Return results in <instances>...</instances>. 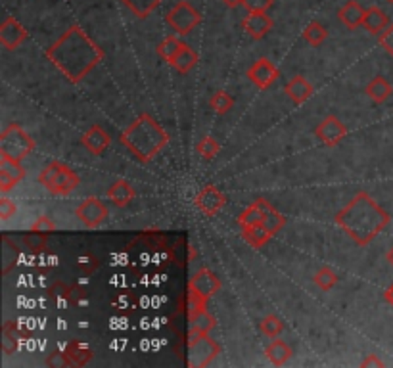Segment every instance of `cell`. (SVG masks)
Returning a JSON list of instances; mask_svg holds the SVG:
<instances>
[{
  "instance_id": "cell-1",
  "label": "cell",
  "mask_w": 393,
  "mask_h": 368,
  "mask_svg": "<svg viewBox=\"0 0 393 368\" xmlns=\"http://www.w3.org/2000/svg\"><path fill=\"white\" fill-rule=\"evenodd\" d=\"M46 58L70 81L79 83L102 62L104 50L79 25H73L46 50Z\"/></svg>"
},
{
  "instance_id": "cell-2",
  "label": "cell",
  "mask_w": 393,
  "mask_h": 368,
  "mask_svg": "<svg viewBox=\"0 0 393 368\" xmlns=\"http://www.w3.org/2000/svg\"><path fill=\"white\" fill-rule=\"evenodd\" d=\"M390 213L384 207L378 206L372 196L367 192H359L348 206L334 217L336 225L348 234L353 242L365 248L374 240L378 234L390 225Z\"/></svg>"
},
{
  "instance_id": "cell-3",
  "label": "cell",
  "mask_w": 393,
  "mask_h": 368,
  "mask_svg": "<svg viewBox=\"0 0 393 368\" xmlns=\"http://www.w3.org/2000/svg\"><path fill=\"white\" fill-rule=\"evenodd\" d=\"M119 142L123 144L138 162L148 163L169 144V136L152 116L140 113L138 119H134L119 135Z\"/></svg>"
},
{
  "instance_id": "cell-4",
  "label": "cell",
  "mask_w": 393,
  "mask_h": 368,
  "mask_svg": "<svg viewBox=\"0 0 393 368\" xmlns=\"http://www.w3.org/2000/svg\"><path fill=\"white\" fill-rule=\"evenodd\" d=\"M35 148V140L31 135H27L25 129L18 123L8 125L2 135H0V155L16 160V162H23L29 153Z\"/></svg>"
},
{
  "instance_id": "cell-5",
  "label": "cell",
  "mask_w": 393,
  "mask_h": 368,
  "mask_svg": "<svg viewBox=\"0 0 393 368\" xmlns=\"http://www.w3.org/2000/svg\"><path fill=\"white\" fill-rule=\"evenodd\" d=\"M219 343L209 334L188 330V367L202 368L211 365L219 355Z\"/></svg>"
},
{
  "instance_id": "cell-6",
  "label": "cell",
  "mask_w": 393,
  "mask_h": 368,
  "mask_svg": "<svg viewBox=\"0 0 393 368\" xmlns=\"http://www.w3.org/2000/svg\"><path fill=\"white\" fill-rule=\"evenodd\" d=\"M167 23H169L171 28L175 29L179 35H188L192 29H196L200 23H202V14L198 12L190 2H187V0H180V2H177L173 8H171V12L167 14Z\"/></svg>"
},
{
  "instance_id": "cell-7",
  "label": "cell",
  "mask_w": 393,
  "mask_h": 368,
  "mask_svg": "<svg viewBox=\"0 0 393 368\" xmlns=\"http://www.w3.org/2000/svg\"><path fill=\"white\" fill-rule=\"evenodd\" d=\"M278 77H280V72L277 69V65L267 58H261L257 62H253L248 69V79L261 90L270 89L277 83Z\"/></svg>"
},
{
  "instance_id": "cell-8",
  "label": "cell",
  "mask_w": 393,
  "mask_h": 368,
  "mask_svg": "<svg viewBox=\"0 0 393 368\" xmlns=\"http://www.w3.org/2000/svg\"><path fill=\"white\" fill-rule=\"evenodd\" d=\"M346 135H348V129L336 116L324 117L315 129V136L324 146H338L346 138Z\"/></svg>"
},
{
  "instance_id": "cell-9",
  "label": "cell",
  "mask_w": 393,
  "mask_h": 368,
  "mask_svg": "<svg viewBox=\"0 0 393 368\" xmlns=\"http://www.w3.org/2000/svg\"><path fill=\"white\" fill-rule=\"evenodd\" d=\"M75 215L87 228H98L107 219V207L98 198H89L77 207Z\"/></svg>"
},
{
  "instance_id": "cell-10",
  "label": "cell",
  "mask_w": 393,
  "mask_h": 368,
  "mask_svg": "<svg viewBox=\"0 0 393 368\" xmlns=\"http://www.w3.org/2000/svg\"><path fill=\"white\" fill-rule=\"evenodd\" d=\"M226 204V198L221 190L213 186V184H207L206 188L200 190V194L196 196V207L207 217H215Z\"/></svg>"
},
{
  "instance_id": "cell-11",
  "label": "cell",
  "mask_w": 393,
  "mask_h": 368,
  "mask_svg": "<svg viewBox=\"0 0 393 368\" xmlns=\"http://www.w3.org/2000/svg\"><path fill=\"white\" fill-rule=\"evenodd\" d=\"M188 290H192V292H196L200 296L209 299V297H213L215 294L221 290V280L209 269H200L198 272H194V277L190 279Z\"/></svg>"
},
{
  "instance_id": "cell-12",
  "label": "cell",
  "mask_w": 393,
  "mask_h": 368,
  "mask_svg": "<svg viewBox=\"0 0 393 368\" xmlns=\"http://www.w3.org/2000/svg\"><path fill=\"white\" fill-rule=\"evenodd\" d=\"M25 177V169L21 162L16 160H10V158H0V192L6 194L10 190L14 188L21 179Z\"/></svg>"
},
{
  "instance_id": "cell-13",
  "label": "cell",
  "mask_w": 393,
  "mask_h": 368,
  "mask_svg": "<svg viewBox=\"0 0 393 368\" xmlns=\"http://www.w3.org/2000/svg\"><path fill=\"white\" fill-rule=\"evenodd\" d=\"M27 39L25 28L16 18H6L0 25V43L8 50H16Z\"/></svg>"
},
{
  "instance_id": "cell-14",
  "label": "cell",
  "mask_w": 393,
  "mask_h": 368,
  "mask_svg": "<svg viewBox=\"0 0 393 368\" xmlns=\"http://www.w3.org/2000/svg\"><path fill=\"white\" fill-rule=\"evenodd\" d=\"M242 28L253 39H263L273 29V18H268L267 12H248V16L242 19Z\"/></svg>"
},
{
  "instance_id": "cell-15",
  "label": "cell",
  "mask_w": 393,
  "mask_h": 368,
  "mask_svg": "<svg viewBox=\"0 0 393 368\" xmlns=\"http://www.w3.org/2000/svg\"><path fill=\"white\" fill-rule=\"evenodd\" d=\"M79 175L72 167H67V165L62 163V169H60L58 177H56V180H54V184L50 186L48 192H52L54 196H70L73 190L79 186Z\"/></svg>"
},
{
  "instance_id": "cell-16",
  "label": "cell",
  "mask_w": 393,
  "mask_h": 368,
  "mask_svg": "<svg viewBox=\"0 0 393 368\" xmlns=\"http://www.w3.org/2000/svg\"><path fill=\"white\" fill-rule=\"evenodd\" d=\"M270 209H273V206L268 204L267 199L263 198L255 199L250 207H246V209L242 211L240 217H238V225H240V228L261 225L263 219H265V215H267Z\"/></svg>"
},
{
  "instance_id": "cell-17",
  "label": "cell",
  "mask_w": 393,
  "mask_h": 368,
  "mask_svg": "<svg viewBox=\"0 0 393 368\" xmlns=\"http://www.w3.org/2000/svg\"><path fill=\"white\" fill-rule=\"evenodd\" d=\"M109 140H111L109 135H107L106 131L100 125L90 127L89 131L83 135V138H81L83 146H85L90 153H94V155H102L104 150L109 146Z\"/></svg>"
},
{
  "instance_id": "cell-18",
  "label": "cell",
  "mask_w": 393,
  "mask_h": 368,
  "mask_svg": "<svg viewBox=\"0 0 393 368\" xmlns=\"http://www.w3.org/2000/svg\"><path fill=\"white\" fill-rule=\"evenodd\" d=\"M284 90H286L288 98L292 100L294 104H304V102H307V100L313 96L315 92L313 85L307 81L305 77H301V75H297L294 79H290V81L286 83Z\"/></svg>"
},
{
  "instance_id": "cell-19",
  "label": "cell",
  "mask_w": 393,
  "mask_h": 368,
  "mask_svg": "<svg viewBox=\"0 0 393 368\" xmlns=\"http://www.w3.org/2000/svg\"><path fill=\"white\" fill-rule=\"evenodd\" d=\"M365 14H367V8H363L357 0H349L348 4H346V6H341L340 12H338L341 23H343L348 29L363 28Z\"/></svg>"
},
{
  "instance_id": "cell-20",
  "label": "cell",
  "mask_w": 393,
  "mask_h": 368,
  "mask_svg": "<svg viewBox=\"0 0 393 368\" xmlns=\"http://www.w3.org/2000/svg\"><path fill=\"white\" fill-rule=\"evenodd\" d=\"M390 18L385 14L384 10L378 8V6H370L367 8V14H365V21H363V28L367 29L368 33L372 35H382L385 29L390 28Z\"/></svg>"
},
{
  "instance_id": "cell-21",
  "label": "cell",
  "mask_w": 393,
  "mask_h": 368,
  "mask_svg": "<svg viewBox=\"0 0 393 368\" xmlns=\"http://www.w3.org/2000/svg\"><path fill=\"white\" fill-rule=\"evenodd\" d=\"M107 198L111 199L117 207H127L134 199V190L127 180H117L107 190Z\"/></svg>"
},
{
  "instance_id": "cell-22",
  "label": "cell",
  "mask_w": 393,
  "mask_h": 368,
  "mask_svg": "<svg viewBox=\"0 0 393 368\" xmlns=\"http://www.w3.org/2000/svg\"><path fill=\"white\" fill-rule=\"evenodd\" d=\"M367 94L368 98L376 102V104H384L385 100L393 94V87L384 77H374V79L367 85Z\"/></svg>"
},
{
  "instance_id": "cell-23",
  "label": "cell",
  "mask_w": 393,
  "mask_h": 368,
  "mask_svg": "<svg viewBox=\"0 0 393 368\" xmlns=\"http://www.w3.org/2000/svg\"><path fill=\"white\" fill-rule=\"evenodd\" d=\"M198 63V54L194 48H190L188 45H184L182 48L179 50V54L175 56L173 60H171V65L177 69L179 73L182 75H187V73L192 72V67Z\"/></svg>"
},
{
  "instance_id": "cell-24",
  "label": "cell",
  "mask_w": 393,
  "mask_h": 368,
  "mask_svg": "<svg viewBox=\"0 0 393 368\" xmlns=\"http://www.w3.org/2000/svg\"><path fill=\"white\" fill-rule=\"evenodd\" d=\"M265 355H267V359L270 360L273 365L282 367V365H286L288 360L292 359V349H290V345L284 343L282 340H275L268 343V347L265 349Z\"/></svg>"
},
{
  "instance_id": "cell-25",
  "label": "cell",
  "mask_w": 393,
  "mask_h": 368,
  "mask_svg": "<svg viewBox=\"0 0 393 368\" xmlns=\"http://www.w3.org/2000/svg\"><path fill=\"white\" fill-rule=\"evenodd\" d=\"M242 238L246 240V243H250L251 248H263L273 236L265 230L263 225H255L242 228Z\"/></svg>"
},
{
  "instance_id": "cell-26",
  "label": "cell",
  "mask_w": 393,
  "mask_h": 368,
  "mask_svg": "<svg viewBox=\"0 0 393 368\" xmlns=\"http://www.w3.org/2000/svg\"><path fill=\"white\" fill-rule=\"evenodd\" d=\"M215 324H217L215 323V318L207 313L206 309L200 311V313L192 314V316H188V328L194 330V332L209 334L215 328Z\"/></svg>"
},
{
  "instance_id": "cell-27",
  "label": "cell",
  "mask_w": 393,
  "mask_h": 368,
  "mask_svg": "<svg viewBox=\"0 0 393 368\" xmlns=\"http://www.w3.org/2000/svg\"><path fill=\"white\" fill-rule=\"evenodd\" d=\"M138 19L148 18L163 0H121Z\"/></svg>"
},
{
  "instance_id": "cell-28",
  "label": "cell",
  "mask_w": 393,
  "mask_h": 368,
  "mask_svg": "<svg viewBox=\"0 0 393 368\" xmlns=\"http://www.w3.org/2000/svg\"><path fill=\"white\" fill-rule=\"evenodd\" d=\"M182 46H184V43H182L180 39H177V36H165L160 45H158V54H160L161 60L171 63V60L179 54V50Z\"/></svg>"
},
{
  "instance_id": "cell-29",
  "label": "cell",
  "mask_w": 393,
  "mask_h": 368,
  "mask_svg": "<svg viewBox=\"0 0 393 368\" xmlns=\"http://www.w3.org/2000/svg\"><path fill=\"white\" fill-rule=\"evenodd\" d=\"M65 353H67V357H70V360H72V365H77V367L87 365V362L94 357V353H92L87 345L77 343V341L70 343V347H67Z\"/></svg>"
},
{
  "instance_id": "cell-30",
  "label": "cell",
  "mask_w": 393,
  "mask_h": 368,
  "mask_svg": "<svg viewBox=\"0 0 393 368\" xmlns=\"http://www.w3.org/2000/svg\"><path fill=\"white\" fill-rule=\"evenodd\" d=\"M304 39L311 46H321L328 39V29L324 28L322 23H319V21H311L304 29Z\"/></svg>"
},
{
  "instance_id": "cell-31",
  "label": "cell",
  "mask_w": 393,
  "mask_h": 368,
  "mask_svg": "<svg viewBox=\"0 0 393 368\" xmlns=\"http://www.w3.org/2000/svg\"><path fill=\"white\" fill-rule=\"evenodd\" d=\"M23 243L31 253H41L46 250V243H48V234L39 232V230H29L23 236Z\"/></svg>"
},
{
  "instance_id": "cell-32",
  "label": "cell",
  "mask_w": 393,
  "mask_h": 368,
  "mask_svg": "<svg viewBox=\"0 0 393 368\" xmlns=\"http://www.w3.org/2000/svg\"><path fill=\"white\" fill-rule=\"evenodd\" d=\"M209 106H211V109H213L215 113L223 116V113H226L229 109H233L234 100L233 96L226 94L224 90H217L213 96H211V100H209Z\"/></svg>"
},
{
  "instance_id": "cell-33",
  "label": "cell",
  "mask_w": 393,
  "mask_h": 368,
  "mask_svg": "<svg viewBox=\"0 0 393 368\" xmlns=\"http://www.w3.org/2000/svg\"><path fill=\"white\" fill-rule=\"evenodd\" d=\"M261 225L265 226V230H267L270 236H275V234L280 232V230L284 228V225H286V217L282 215V213H278L277 209L273 207L267 215H265V219H263Z\"/></svg>"
},
{
  "instance_id": "cell-34",
  "label": "cell",
  "mask_w": 393,
  "mask_h": 368,
  "mask_svg": "<svg viewBox=\"0 0 393 368\" xmlns=\"http://www.w3.org/2000/svg\"><path fill=\"white\" fill-rule=\"evenodd\" d=\"M315 284L321 288L322 292H330L332 288L338 284V274L330 269V267H322L321 270H317V274L313 277Z\"/></svg>"
},
{
  "instance_id": "cell-35",
  "label": "cell",
  "mask_w": 393,
  "mask_h": 368,
  "mask_svg": "<svg viewBox=\"0 0 393 368\" xmlns=\"http://www.w3.org/2000/svg\"><path fill=\"white\" fill-rule=\"evenodd\" d=\"M259 328L261 332L268 336V338H277V336H280L282 330H284V323H282V318L277 316V314H268V316H265L259 323Z\"/></svg>"
},
{
  "instance_id": "cell-36",
  "label": "cell",
  "mask_w": 393,
  "mask_h": 368,
  "mask_svg": "<svg viewBox=\"0 0 393 368\" xmlns=\"http://www.w3.org/2000/svg\"><path fill=\"white\" fill-rule=\"evenodd\" d=\"M219 150H221V146H219V142H217L215 138H211V136H204V138L196 144V152L200 153L204 160H213L215 155L219 153Z\"/></svg>"
},
{
  "instance_id": "cell-37",
  "label": "cell",
  "mask_w": 393,
  "mask_h": 368,
  "mask_svg": "<svg viewBox=\"0 0 393 368\" xmlns=\"http://www.w3.org/2000/svg\"><path fill=\"white\" fill-rule=\"evenodd\" d=\"M62 169V163L60 162H52L48 163L46 167H43V171L39 173V182H41V186H45L46 190H50V186L54 184V180L58 177V173Z\"/></svg>"
},
{
  "instance_id": "cell-38",
  "label": "cell",
  "mask_w": 393,
  "mask_h": 368,
  "mask_svg": "<svg viewBox=\"0 0 393 368\" xmlns=\"http://www.w3.org/2000/svg\"><path fill=\"white\" fill-rule=\"evenodd\" d=\"M2 242H4V248H2V263H4V267H2V272L4 274H8L10 269L16 265V259H18V252H16V248L10 243V240L4 236L2 238Z\"/></svg>"
},
{
  "instance_id": "cell-39",
  "label": "cell",
  "mask_w": 393,
  "mask_h": 368,
  "mask_svg": "<svg viewBox=\"0 0 393 368\" xmlns=\"http://www.w3.org/2000/svg\"><path fill=\"white\" fill-rule=\"evenodd\" d=\"M206 303L207 299L204 296H200L196 292H192V290H188V299H187V314L188 316H192V314L200 313V311H204L206 309Z\"/></svg>"
},
{
  "instance_id": "cell-40",
  "label": "cell",
  "mask_w": 393,
  "mask_h": 368,
  "mask_svg": "<svg viewBox=\"0 0 393 368\" xmlns=\"http://www.w3.org/2000/svg\"><path fill=\"white\" fill-rule=\"evenodd\" d=\"M18 349V340H16V334H10V326L6 324L4 330H2V351L4 353H14Z\"/></svg>"
},
{
  "instance_id": "cell-41",
  "label": "cell",
  "mask_w": 393,
  "mask_h": 368,
  "mask_svg": "<svg viewBox=\"0 0 393 368\" xmlns=\"http://www.w3.org/2000/svg\"><path fill=\"white\" fill-rule=\"evenodd\" d=\"M46 367H54V368H62V367H72V360L67 357V353H60L56 351L52 355H48L46 359Z\"/></svg>"
},
{
  "instance_id": "cell-42",
  "label": "cell",
  "mask_w": 393,
  "mask_h": 368,
  "mask_svg": "<svg viewBox=\"0 0 393 368\" xmlns=\"http://www.w3.org/2000/svg\"><path fill=\"white\" fill-rule=\"evenodd\" d=\"M31 230H39V232H45V234H50L56 230V225H54V221L50 217L46 215H41L36 219L35 223L31 225Z\"/></svg>"
},
{
  "instance_id": "cell-43",
  "label": "cell",
  "mask_w": 393,
  "mask_h": 368,
  "mask_svg": "<svg viewBox=\"0 0 393 368\" xmlns=\"http://www.w3.org/2000/svg\"><path fill=\"white\" fill-rule=\"evenodd\" d=\"M16 213H18V207H16V204H14L12 199H0V219H2V221H8V219H12Z\"/></svg>"
},
{
  "instance_id": "cell-44",
  "label": "cell",
  "mask_w": 393,
  "mask_h": 368,
  "mask_svg": "<svg viewBox=\"0 0 393 368\" xmlns=\"http://www.w3.org/2000/svg\"><path fill=\"white\" fill-rule=\"evenodd\" d=\"M275 0H244V8L248 12H267L273 6Z\"/></svg>"
},
{
  "instance_id": "cell-45",
  "label": "cell",
  "mask_w": 393,
  "mask_h": 368,
  "mask_svg": "<svg viewBox=\"0 0 393 368\" xmlns=\"http://www.w3.org/2000/svg\"><path fill=\"white\" fill-rule=\"evenodd\" d=\"M380 45L384 46L385 52L393 58V21L390 23V28L385 29L384 33L380 35Z\"/></svg>"
},
{
  "instance_id": "cell-46",
  "label": "cell",
  "mask_w": 393,
  "mask_h": 368,
  "mask_svg": "<svg viewBox=\"0 0 393 368\" xmlns=\"http://www.w3.org/2000/svg\"><path fill=\"white\" fill-rule=\"evenodd\" d=\"M361 367H378L382 368L384 367V360H380L376 355H368L367 359L361 362Z\"/></svg>"
},
{
  "instance_id": "cell-47",
  "label": "cell",
  "mask_w": 393,
  "mask_h": 368,
  "mask_svg": "<svg viewBox=\"0 0 393 368\" xmlns=\"http://www.w3.org/2000/svg\"><path fill=\"white\" fill-rule=\"evenodd\" d=\"M226 8H236V6H242L244 4V0H221Z\"/></svg>"
},
{
  "instance_id": "cell-48",
  "label": "cell",
  "mask_w": 393,
  "mask_h": 368,
  "mask_svg": "<svg viewBox=\"0 0 393 368\" xmlns=\"http://www.w3.org/2000/svg\"><path fill=\"white\" fill-rule=\"evenodd\" d=\"M384 299H385V303H387V305L393 307V284L390 288H387V290H385Z\"/></svg>"
},
{
  "instance_id": "cell-49",
  "label": "cell",
  "mask_w": 393,
  "mask_h": 368,
  "mask_svg": "<svg viewBox=\"0 0 393 368\" xmlns=\"http://www.w3.org/2000/svg\"><path fill=\"white\" fill-rule=\"evenodd\" d=\"M385 259H387V263H390V265L393 267V246L390 248V252L385 253Z\"/></svg>"
},
{
  "instance_id": "cell-50",
  "label": "cell",
  "mask_w": 393,
  "mask_h": 368,
  "mask_svg": "<svg viewBox=\"0 0 393 368\" xmlns=\"http://www.w3.org/2000/svg\"><path fill=\"white\" fill-rule=\"evenodd\" d=\"M385 2H390V4H393V0H385Z\"/></svg>"
}]
</instances>
